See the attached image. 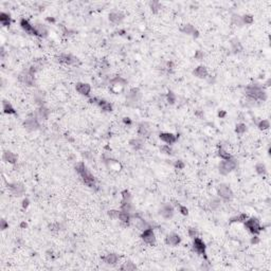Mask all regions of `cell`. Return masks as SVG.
Masks as SVG:
<instances>
[{"label": "cell", "mask_w": 271, "mask_h": 271, "mask_svg": "<svg viewBox=\"0 0 271 271\" xmlns=\"http://www.w3.org/2000/svg\"><path fill=\"white\" fill-rule=\"evenodd\" d=\"M75 169L80 174V176L82 177L83 181L86 185H88L89 187H95V177L91 175L90 172L87 169L86 165L83 162H79L75 165Z\"/></svg>", "instance_id": "1"}, {"label": "cell", "mask_w": 271, "mask_h": 271, "mask_svg": "<svg viewBox=\"0 0 271 271\" xmlns=\"http://www.w3.org/2000/svg\"><path fill=\"white\" fill-rule=\"evenodd\" d=\"M246 95L249 98H253V100H259V101H265L267 98V95L258 85H251L246 88Z\"/></svg>", "instance_id": "2"}, {"label": "cell", "mask_w": 271, "mask_h": 271, "mask_svg": "<svg viewBox=\"0 0 271 271\" xmlns=\"http://www.w3.org/2000/svg\"><path fill=\"white\" fill-rule=\"evenodd\" d=\"M235 169H236V162L235 160H232V159L221 161L219 164V172L222 175H227V174L234 171Z\"/></svg>", "instance_id": "3"}, {"label": "cell", "mask_w": 271, "mask_h": 271, "mask_svg": "<svg viewBox=\"0 0 271 271\" xmlns=\"http://www.w3.org/2000/svg\"><path fill=\"white\" fill-rule=\"evenodd\" d=\"M245 227L251 232L252 234H254V235L258 234L259 232L262 231V227L261 225H259V221L256 218H250L249 220H247V221L245 222Z\"/></svg>", "instance_id": "4"}, {"label": "cell", "mask_w": 271, "mask_h": 271, "mask_svg": "<svg viewBox=\"0 0 271 271\" xmlns=\"http://www.w3.org/2000/svg\"><path fill=\"white\" fill-rule=\"evenodd\" d=\"M217 193L222 199L225 200H230L233 197V192L227 184H220L217 187Z\"/></svg>", "instance_id": "5"}, {"label": "cell", "mask_w": 271, "mask_h": 271, "mask_svg": "<svg viewBox=\"0 0 271 271\" xmlns=\"http://www.w3.org/2000/svg\"><path fill=\"white\" fill-rule=\"evenodd\" d=\"M141 237H142V239L146 243V244L155 245L156 237H155V234H154V231H153V229H151V228H148V229H146V230H144L143 233H142V235H141Z\"/></svg>", "instance_id": "6"}, {"label": "cell", "mask_w": 271, "mask_h": 271, "mask_svg": "<svg viewBox=\"0 0 271 271\" xmlns=\"http://www.w3.org/2000/svg\"><path fill=\"white\" fill-rule=\"evenodd\" d=\"M57 61L59 63H63V64H67V65H76L77 61L76 57L72 56L70 54H61L57 57Z\"/></svg>", "instance_id": "7"}, {"label": "cell", "mask_w": 271, "mask_h": 271, "mask_svg": "<svg viewBox=\"0 0 271 271\" xmlns=\"http://www.w3.org/2000/svg\"><path fill=\"white\" fill-rule=\"evenodd\" d=\"M194 249L196 250V252H198L199 254L203 255L204 258H206V245H204V243L200 239V238H198V237H195L194 238Z\"/></svg>", "instance_id": "8"}, {"label": "cell", "mask_w": 271, "mask_h": 271, "mask_svg": "<svg viewBox=\"0 0 271 271\" xmlns=\"http://www.w3.org/2000/svg\"><path fill=\"white\" fill-rule=\"evenodd\" d=\"M24 126L28 130H30V132H34V130L38 129L39 124H38L37 120H36L35 118H29L24 122Z\"/></svg>", "instance_id": "9"}, {"label": "cell", "mask_w": 271, "mask_h": 271, "mask_svg": "<svg viewBox=\"0 0 271 271\" xmlns=\"http://www.w3.org/2000/svg\"><path fill=\"white\" fill-rule=\"evenodd\" d=\"M160 215H162L164 218H166V219H169V218H172L174 215V209L173 206H171V204L166 203L164 204V206L161 208V210H160Z\"/></svg>", "instance_id": "10"}, {"label": "cell", "mask_w": 271, "mask_h": 271, "mask_svg": "<svg viewBox=\"0 0 271 271\" xmlns=\"http://www.w3.org/2000/svg\"><path fill=\"white\" fill-rule=\"evenodd\" d=\"M19 80L21 81L24 84L28 85V86H32L34 84V75L32 73H30L29 71L27 72H24L19 75Z\"/></svg>", "instance_id": "11"}, {"label": "cell", "mask_w": 271, "mask_h": 271, "mask_svg": "<svg viewBox=\"0 0 271 271\" xmlns=\"http://www.w3.org/2000/svg\"><path fill=\"white\" fill-rule=\"evenodd\" d=\"M9 187L12 191V193L16 196H22L24 194V187L20 183H12V184H9Z\"/></svg>", "instance_id": "12"}, {"label": "cell", "mask_w": 271, "mask_h": 271, "mask_svg": "<svg viewBox=\"0 0 271 271\" xmlns=\"http://www.w3.org/2000/svg\"><path fill=\"white\" fill-rule=\"evenodd\" d=\"M180 242H181L180 236L175 233H172V234H169V235H167L166 239H165V243L169 246H177V245L180 244Z\"/></svg>", "instance_id": "13"}, {"label": "cell", "mask_w": 271, "mask_h": 271, "mask_svg": "<svg viewBox=\"0 0 271 271\" xmlns=\"http://www.w3.org/2000/svg\"><path fill=\"white\" fill-rule=\"evenodd\" d=\"M76 91L79 93H81V95H88L89 93H90V90H91V87L89 84H85V83H79V84H76Z\"/></svg>", "instance_id": "14"}, {"label": "cell", "mask_w": 271, "mask_h": 271, "mask_svg": "<svg viewBox=\"0 0 271 271\" xmlns=\"http://www.w3.org/2000/svg\"><path fill=\"white\" fill-rule=\"evenodd\" d=\"M160 139H161L163 142H165L166 144H173L177 141L176 136L173 134H169V132H161V134H160Z\"/></svg>", "instance_id": "15"}, {"label": "cell", "mask_w": 271, "mask_h": 271, "mask_svg": "<svg viewBox=\"0 0 271 271\" xmlns=\"http://www.w3.org/2000/svg\"><path fill=\"white\" fill-rule=\"evenodd\" d=\"M20 26H21V28L27 32V33L31 34V35H37V34H36L35 28H34L33 26H31V24H30V22L28 21V20L21 19V20H20Z\"/></svg>", "instance_id": "16"}, {"label": "cell", "mask_w": 271, "mask_h": 271, "mask_svg": "<svg viewBox=\"0 0 271 271\" xmlns=\"http://www.w3.org/2000/svg\"><path fill=\"white\" fill-rule=\"evenodd\" d=\"M124 19V15L121 12H112L109 14V20L113 24H120Z\"/></svg>", "instance_id": "17"}, {"label": "cell", "mask_w": 271, "mask_h": 271, "mask_svg": "<svg viewBox=\"0 0 271 271\" xmlns=\"http://www.w3.org/2000/svg\"><path fill=\"white\" fill-rule=\"evenodd\" d=\"M118 259H119V256L117 255V254L114 253H109L107 254L106 256L104 258V262L107 264V265H116L117 263H118Z\"/></svg>", "instance_id": "18"}, {"label": "cell", "mask_w": 271, "mask_h": 271, "mask_svg": "<svg viewBox=\"0 0 271 271\" xmlns=\"http://www.w3.org/2000/svg\"><path fill=\"white\" fill-rule=\"evenodd\" d=\"M193 74H194L195 76L199 77V79H204V77H206V75H208V71H206V67H203V66H199L198 68L195 69Z\"/></svg>", "instance_id": "19"}, {"label": "cell", "mask_w": 271, "mask_h": 271, "mask_svg": "<svg viewBox=\"0 0 271 271\" xmlns=\"http://www.w3.org/2000/svg\"><path fill=\"white\" fill-rule=\"evenodd\" d=\"M2 158H3L4 161H6V162H9V163H12V164H14V163L17 161V157L14 155L12 151H9V150L4 151L3 156H2Z\"/></svg>", "instance_id": "20"}, {"label": "cell", "mask_w": 271, "mask_h": 271, "mask_svg": "<svg viewBox=\"0 0 271 271\" xmlns=\"http://www.w3.org/2000/svg\"><path fill=\"white\" fill-rule=\"evenodd\" d=\"M34 28H35V30H36V34H37V36L46 37V36L48 35L47 28H46L45 26H43V24H36V26H34Z\"/></svg>", "instance_id": "21"}, {"label": "cell", "mask_w": 271, "mask_h": 271, "mask_svg": "<svg viewBox=\"0 0 271 271\" xmlns=\"http://www.w3.org/2000/svg\"><path fill=\"white\" fill-rule=\"evenodd\" d=\"M135 225L137 226V228L139 229V230H142V231H144V230H146V229L150 228L147 222H146L145 220L141 219V218H137V219L135 220Z\"/></svg>", "instance_id": "22"}, {"label": "cell", "mask_w": 271, "mask_h": 271, "mask_svg": "<svg viewBox=\"0 0 271 271\" xmlns=\"http://www.w3.org/2000/svg\"><path fill=\"white\" fill-rule=\"evenodd\" d=\"M2 106H3V112H4V113H8V114H15L16 113L15 109L13 108V106L8 102V101H3V103H2Z\"/></svg>", "instance_id": "23"}, {"label": "cell", "mask_w": 271, "mask_h": 271, "mask_svg": "<svg viewBox=\"0 0 271 271\" xmlns=\"http://www.w3.org/2000/svg\"><path fill=\"white\" fill-rule=\"evenodd\" d=\"M0 21H1L2 26L4 27H8L11 24V17L10 15H8V14L6 13H0Z\"/></svg>", "instance_id": "24"}, {"label": "cell", "mask_w": 271, "mask_h": 271, "mask_svg": "<svg viewBox=\"0 0 271 271\" xmlns=\"http://www.w3.org/2000/svg\"><path fill=\"white\" fill-rule=\"evenodd\" d=\"M118 218L123 222L124 225H128V222H129V220H130V215H129V213H128V212L121 211V212L119 213V217Z\"/></svg>", "instance_id": "25"}, {"label": "cell", "mask_w": 271, "mask_h": 271, "mask_svg": "<svg viewBox=\"0 0 271 271\" xmlns=\"http://www.w3.org/2000/svg\"><path fill=\"white\" fill-rule=\"evenodd\" d=\"M98 106H100L103 110H105V111H111L112 110L111 104L104 100H98Z\"/></svg>", "instance_id": "26"}, {"label": "cell", "mask_w": 271, "mask_h": 271, "mask_svg": "<svg viewBox=\"0 0 271 271\" xmlns=\"http://www.w3.org/2000/svg\"><path fill=\"white\" fill-rule=\"evenodd\" d=\"M231 46H232V50H233L234 52H240L243 50V47L242 45H240L239 40L237 39V38H234V39L231 40Z\"/></svg>", "instance_id": "27"}, {"label": "cell", "mask_w": 271, "mask_h": 271, "mask_svg": "<svg viewBox=\"0 0 271 271\" xmlns=\"http://www.w3.org/2000/svg\"><path fill=\"white\" fill-rule=\"evenodd\" d=\"M139 135L141 136H144V137H147V136L149 135V127L147 126V124L145 123H142L139 125Z\"/></svg>", "instance_id": "28"}, {"label": "cell", "mask_w": 271, "mask_h": 271, "mask_svg": "<svg viewBox=\"0 0 271 271\" xmlns=\"http://www.w3.org/2000/svg\"><path fill=\"white\" fill-rule=\"evenodd\" d=\"M129 144H130V146H132V148L136 149V150H139V149H141L142 146H143V144H142V141L140 139H132V140H130Z\"/></svg>", "instance_id": "29"}, {"label": "cell", "mask_w": 271, "mask_h": 271, "mask_svg": "<svg viewBox=\"0 0 271 271\" xmlns=\"http://www.w3.org/2000/svg\"><path fill=\"white\" fill-rule=\"evenodd\" d=\"M37 116L39 117L40 119H43V120H46V119L49 117V110L46 108V107L41 106L40 108L37 110Z\"/></svg>", "instance_id": "30"}, {"label": "cell", "mask_w": 271, "mask_h": 271, "mask_svg": "<svg viewBox=\"0 0 271 271\" xmlns=\"http://www.w3.org/2000/svg\"><path fill=\"white\" fill-rule=\"evenodd\" d=\"M181 31L185 34H194V32L196 31V30H195V28L193 27L192 24H185V26L181 28Z\"/></svg>", "instance_id": "31"}, {"label": "cell", "mask_w": 271, "mask_h": 271, "mask_svg": "<svg viewBox=\"0 0 271 271\" xmlns=\"http://www.w3.org/2000/svg\"><path fill=\"white\" fill-rule=\"evenodd\" d=\"M121 269L126 270V271H132V270L137 269V267H136V265L134 263H132V262H126V263H124L122 267H121Z\"/></svg>", "instance_id": "32"}, {"label": "cell", "mask_w": 271, "mask_h": 271, "mask_svg": "<svg viewBox=\"0 0 271 271\" xmlns=\"http://www.w3.org/2000/svg\"><path fill=\"white\" fill-rule=\"evenodd\" d=\"M247 214H244V213H243V214H239V215H237V216H234V217H232L231 219H230V222H240V221H245L246 219H247Z\"/></svg>", "instance_id": "33"}, {"label": "cell", "mask_w": 271, "mask_h": 271, "mask_svg": "<svg viewBox=\"0 0 271 271\" xmlns=\"http://www.w3.org/2000/svg\"><path fill=\"white\" fill-rule=\"evenodd\" d=\"M138 96H139V90H138V89H132L129 95H128V98H129L132 102H136Z\"/></svg>", "instance_id": "34"}, {"label": "cell", "mask_w": 271, "mask_h": 271, "mask_svg": "<svg viewBox=\"0 0 271 271\" xmlns=\"http://www.w3.org/2000/svg\"><path fill=\"white\" fill-rule=\"evenodd\" d=\"M255 169H256V173H258V175H264V174H266V166H265V164H263V163H258V164L255 165Z\"/></svg>", "instance_id": "35"}, {"label": "cell", "mask_w": 271, "mask_h": 271, "mask_svg": "<svg viewBox=\"0 0 271 271\" xmlns=\"http://www.w3.org/2000/svg\"><path fill=\"white\" fill-rule=\"evenodd\" d=\"M218 155H219L220 158H222L224 160H229L231 159V155L228 153V151H226L224 148H219V151H218Z\"/></svg>", "instance_id": "36"}, {"label": "cell", "mask_w": 271, "mask_h": 271, "mask_svg": "<svg viewBox=\"0 0 271 271\" xmlns=\"http://www.w3.org/2000/svg\"><path fill=\"white\" fill-rule=\"evenodd\" d=\"M258 127H259V129H262V130L268 129V128L270 127V123H269V121H268V120H263V121H261V122L258 123Z\"/></svg>", "instance_id": "37"}, {"label": "cell", "mask_w": 271, "mask_h": 271, "mask_svg": "<svg viewBox=\"0 0 271 271\" xmlns=\"http://www.w3.org/2000/svg\"><path fill=\"white\" fill-rule=\"evenodd\" d=\"M246 130H247V127H246L245 124L239 123V124H237V125H236L235 132H237V134H244Z\"/></svg>", "instance_id": "38"}, {"label": "cell", "mask_w": 271, "mask_h": 271, "mask_svg": "<svg viewBox=\"0 0 271 271\" xmlns=\"http://www.w3.org/2000/svg\"><path fill=\"white\" fill-rule=\"evenodd\" d=\"M167 102H169V104H174V103L176 102V95H174L172 91H169V92L167 93Z\"/></svg>", "instance_id": "39"}, {"label": "cell", "mask_w": 271, "mask_h": 271, "mask_svg": "<svg viewBox=\"0 0 271 271\" xmlns=\"http://www.w3.org/2000/svg\"><path fill=\"white\" fill-rule=\"evenodd\" d=\"M243 18V22L244 24H251L252 22H253V17H252L251 15H245Z\"/></svg>", "instance_id": "40"}, {"label": "cell", "mask_w": 271, "mask_h": 271, "mask_svg": "<svg viewBox=\"0 0 271 271\" xmlns=\"http://www.w3.org/2000/svg\"><path fill=\"white\" fill-rule=\"evenodd\" d=\"M233 21L234 24H236L237 26H242L244 22H243V18L238 15H233Z\"/></svg>", "instance_id": "41"}, {"label": "cell", "mask_w": 271, "mask_h": 271, "mask_svg": "<svg viewBox=\"0 0 271 271\" xmlns=\"http://www.w3.org/2000/svg\"><path fill=\"white\" fill-rule=\"evenodd\" d=\"M150 8H151V10H153V12L157 13V11L160 9V4H159V2H157V1H153V2H150Z\"/></svg>", "instance_id": "42"}, {"label": "cell", "mask_w": 271, "mask_h": 271, "mask_svg": "<svg viewBox=\"0 0 271 271\" xmlns=\"http://www.w3.org/2000/svg\"><path fill=\"white\" fill-rule=\"evenodd\" d=\"M161 151L163 154H166V155H172V153H173V149L169 147V145H164V146H162V147H161Z\"/></svg>", "instance_id": "43"}, {"label": "cell", "mask_w": 271, "mask_h": 271, "mask_svg": "<svg viewBox=\"0 0 271 271\" xmlns=\"http://www.w3.org/2000/svg\"><path fill=\"white\" fill-rule=\"evenodd\" d=\"M219 204H220V201L218 200V199H213V200L211 201L210 206H211V208H212L213 210H215V209H217L218 206H219Z\"/></svg>", "instance_id": "44"}, {"label": "cell", "mask_w": 271, "mask_h": 271, "mask_svg": "<svg viewBox=\"0 0 271 271\" xmlns=\"http://www.w3.org/2000/svg\"><path fill=\"white\" fill-rule=\"evenodd\" d=\"M122 196H123V200H127V201H130V198H132V196H130V193L128 192V191H123L122 192Z\"/></svg>", "instance_id": "45"}, {"label": "cell", "mask_w": 271, "mask_h": 271, "mask_svg": "<svg viewBox=\"0 0 271 271\" xmlns=\"http://www.w3.org/2000/svg\"><path fill=\"white\" fill-rule=\"evenodd\" d=\"M177 206H179V212H180L181 214H183V215H187V214H189V210H187L185 206H180V204H177Z\"/></svg>", "instance_id": "46"}, {"label": "cell", "mask_w": 271, "mask_h": 271, "mask_svg": "<svg viewBox=\"0 0 271 271\" xmlns=\"http://www.w3.org/2000/svg\"><path fill=\"white\" fill-rule=\"evenodd\" d=\"M197 230L196 229H194V228H190L189 229V235H190V237H192V238H195V237H197Z\"/></svg>", "instance_id": "47"}, {"label": "cell", "mask_w": 271, "mask_h": 271, "mask_svg": "<svg viewBox=\"0 0 271 271\" xmlns=\"http://www.w3.org/2000/svg\"><path fill=\"white\" fill-rule=\"evenodd\" d=\"M119 211H116V210H111V211H109L108 212V215H109V217H111V218H118L119 217Z\"/></svg>", "instance_id": "48"}, {"label": "cell", "mask_w": 271, "mask_h": 271, "mask_svg": "<svg viewBox=\"0 0 271 271\" xmlns=\"http://www.w3.org/2000/svg\"><path fill=\"white\" fill-rule=\"evenodd\" d=\"M8 227H9L8 222H6L4 219H1V221H0V228H1V230H6Z\"/></svg>", "instance_id": "49"}, {"label": "cell", "mask_w": 271, "mask_h": 271, "mask_svg": "<svg viewBox=\"0 0 271 271\" xmlns=\"http://www.w3.org/2000/svg\"><path fill=\"white\" fill-rule=\"evenodd\" d=\"M175 167H176V169H183V167H184V163H183L182 161H180V160H179V161H176L175 162Z\"/></svg>", "instance_id": "50"}, {"label": "cell", "mask_w": 271, "mask_h": 271, "mask_svg": "<svg viewBox=\"0 0 271 271\" xmlns=\"http://www.w3.org/2000/svg\"><path fill=\"white\" fill-rule=\"evenodd\" d=\"M59 225L58 224H53V225H50L49 226V228H50V230H53V231H56V230H58L59 229Z\"/></svg>", "instance_id": "51"}, {"label": "cell", "mask_w": 271, "mask_h": 271, "mask_svg": "<svg viewBox=\"0 0 271 271\" xmlns=\"http://www.w3.org/2000/svg\"><path fill=\"white\" fill-rule=\"evenodd\" d=\"M203 57V53L201 51H197L196 54H195V58L196 59H201Z\"/></svg>", "instance_id": "52"}, {"label": "cell", "mask_w": 271, "mask_h": 271, "mask_svg": "<svg viewBox=\"0 0 271 271\" xmlns=\"http://www.w3.org/2000/svg\"><path fill=\"white\" fill-rule=\"evenodd\" d=\"M123 122L125 123V124H128V125H130V124H132V121H130L129 118H124L123 119Z\"/></svg>", "instance_id": "53"}, {"label": "cell", "mask_w": 271, "mask_h": 271, "mask_svg": "<svg viewBox=\"0 0 271 271\" xmlns=\"http://www.w3.org/2000/svg\"><path fill=\"white\" fill-rule=\"evenodd\" d=\"M28 206H29V200H28V199H24V200L22 201V206L26 209V208H28Z\"/></svg>", "instance_id": "54"}, {"label": "cell", "mask_w": 271, "mask_h": 271, "mask_svg": "<svg viewBox=\"0 0 271 271\" xmlns=\"http://www.w3.org/2000/svg\"><path fill=\"white\" fill-rule=\"evenodd\" d=\"M258 242H259V239H258V237H256V236H255V237H253V238H252V239H251V243H252V244H258Z\"/></svg>", "instance_id": "55"}, {"label": "cell", "mask_w": 271, "mask_h": 271, "mask_svg": "<svg viewBox=\"0 0 271 271\" xmlns=\"http://www.w3.org/2000/svg\"><path fill=\"white\" fill-rule=\"evenodd\" d=\"M218 116H219L220 118H224V117L226 116V112H225V111H220L219 113H218Z\"/></svg>", "instance_id": "56"}, {"label": "cell", "mask_w": 271, "mask_h": 271, "mask_svg": "<svg viewBox=\"0 0 271 271\" xmlns=\"http://www.w3.org/2000/svg\"><path fill=\"white\" fill-rule=\"evenodd\" d=\"M20 227H21V228H27V224H26V222H21Z\"/></svg>", "instance_id": "57"}]
</instances>
